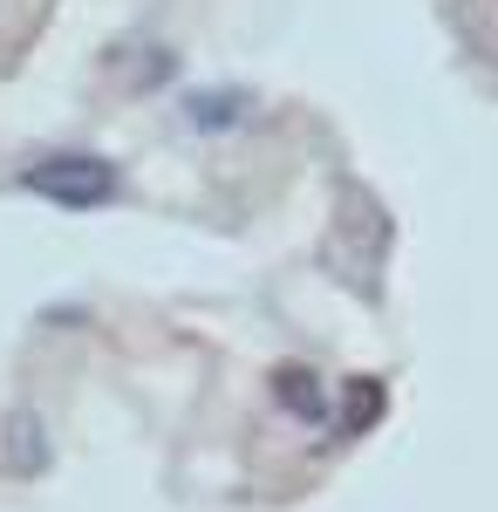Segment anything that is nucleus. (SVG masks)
<instances>
[{
  "instance_id": "nucleus-1",
  "label": "nucleus",
  "mask_w": 498,
  "mask_h": 512,
  "mask_svg": "<svg viewBox=\"0 0 498 512\" xmlns=\"http://www.w3.org/2000/svg\"><path fill=\"white\" fill-rule=\"evenodd\" d=\"M21 185L48 205H62V212H96V205H110L116 198V164L110 158H89V151H48L21 171Z\"/></svg>"
},
{
  "instance_id": "nucleus-2",
  "label": "nucleus",
  "mask_w": 498,
  "mask_h": 512,
  "mask_svg": "<svg viewBox=\"0 0 498 512\" xmlns=\"http://www.w3.org/2000/svg\"><path fill=\"white\" fill-rule=\"evenodd\" d=\"M273 403L287 410V417H301V424H335V396L321 390V376L314 369H301V362H280L273 369Z\"/></svg>"
},
{
  "instance_id": "nucleus-3",
  "label": "nucleus",
  "mask_w": 498,
  "mask_h": 512,
  "mask_svg": "<svg viewBox=\"0 0 498 512\" xmlns=\"http://www.w3.org/2000/svg\"><path fill=\"white\" fill-rule=\"evenodd\" d=\"M383 410H389L383 376H348V383H342V417H335V431H342V437H362L369 424H383Z\"/></svg>"
},
{
  "instance_id": "nucleus-4",
  "label": "nucleus",
  "mask_w": 498,
  "mask_h": 512,
  "mask_svg": "<svg viewBox=\"0 0 498 512\" xmlns=\"http://www.w3.org/2000/svg\"><path fill=\"white\" fill-rule=\"evenodd\" d=\"M246 103H253L246 89H192L185 96V123L192 130H232V123L246 117Z\"/></svg>"
},
{
  "instance_id": "nucleus-5",
  "label": "nucleus",
  "mask_w": 498,
  "mask_h": 512,
  "mask_svg": "<svg viewBox=\"0 0 498 512\" xmlns=\"http://www.w3.org/2000/svg\"><path fill=\"white\" fill-rule=\"evenodd\" d=\"M7 465H14L21 478H35L41 465H48V444H41L35 410H14V417H7Z\"/></svg>"
}]
</instances>
